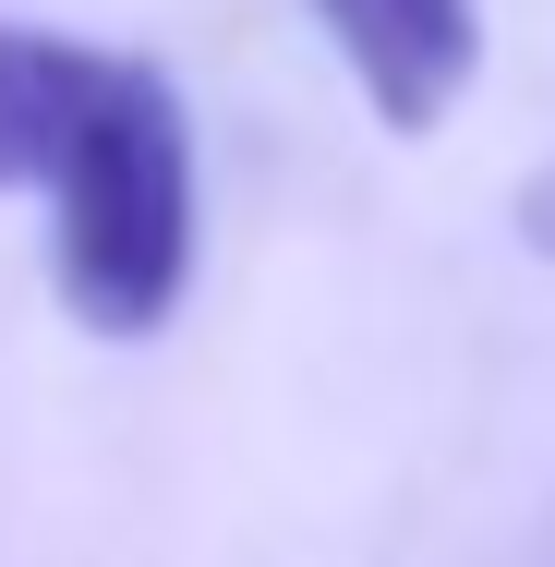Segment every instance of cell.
<instances>
[{"label": "cell", "mask_w": 555, "mask_h": 567, "mask_svg": "<svg viewBox=\"0 0 555 567\" xmlns=\"http://www.w3.org/2000/svg\"><path fill=\"white\" fill-rule=\"evenodd\" d=\"M532 241H544V254H555V169H544V182H532Z\"/></svg>", "instance_id": "cell-4"}, {"label": "cell", "mask_w": 555, "mask_h": 567, "mask_svg": "<svg viewBox=\"0 0 555 567\" xmlns=\"http://www.w3.org/2000/svg\"><path fill=\"white\" fill-rule=\"evenodd\" d=\"M37 206H49L61 315L85 339H157L182 315V290H194V121L157 61H133V49L97 61Z\"/></svg>", "instance_id": "cell-1"}, {"label": "cell", "mask_w": 555, "mask_h": 567, "mask_svg": "<svg viewBox=\"0 0 555 567\" xmlns=\"http://www.w3.org/2000/svg\"><path fill=\"white\" fill-rule=\"evenodd\" d=\"M315 24L338 37L362 110L387 133H435L483 73V12L471 0H315Z\"/></svg>", "instance_id": "cell-2"}, {"label": "cell", "mask_w": 555, "mask_h": 567, "mask_svg": "<svg viewBox=\"0 0 555 567\" xmlns=\"http://www.w3.org/2000/svg\"><path fill=\"white\" fill-rule=\"evenodd\" d=\"M97 61L110 49H85L61 24H0V194H37L49 182V157H61V133L85 110Z\"/></svg>", "instance_id": "cell-3"}]
</instances>
